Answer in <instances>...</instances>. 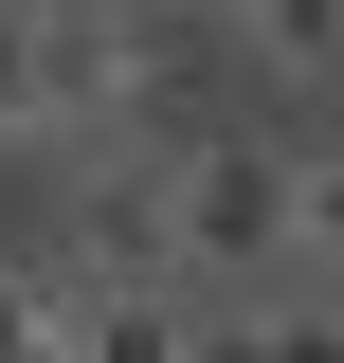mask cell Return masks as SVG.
Instances as JSON below:
<instances>
[{
    "label": "cell",
    "instance_id": "277c9868",
    "mask_svg": "<svg viewBox=\"0 0 344 363\" xmlns=\"http://www.w3.org/2000/svg\"><path fill=\"white\" fill-rule=\"evenodd\" d=\"M0 363H91V272L55 255V236L0 255Z\"/></svg>",
    "mask_w": 344,
    "mask_h": 363
},
{
    "label": "cell",
    "instance_id": "5b68a950",
    "mask_svg": "<svg viewBox=\"0 0 344 363\" xmlns=\"http://www.w3.org/2000/svg\"><path fill=\"white\" fill-rule=\"evenodd\" d=\"M217 18H236V37H254L272 73H308V91L344 73V0H217Z\"/></svg>",
    "mask_w": 344,
    "mask_h": 363
},
{
    "label": "cell",
    "instance_id": "7a4b0ae2",
    "mask_svg": "<svg viewBox=\"0 0 344 363\" xmlns=\"http://www.w3.org/2000/svg\"><path fill=\"white\" fill-rule=\"evenodd\" d=\"M55 255L91 291H181V145H73V200H55Z\"/></svg>",
    "mask_w": 344,
    "mask_h": 363
},
{
    "label": "cell",
    "instance_id": "3957f363",
    "mask_svg": "<svg viewBox=\"0 0 344 363\" xmlns=\"http://www.w3.org/2000/svg\"><path fill=\"white\" fill-rule=\"evenodd\" d=\"M200 272H290V145L272 128H200L181 145V291Z\"/></svg>",
    "mask_w": 344,
    "mask_h": 363
},
{
    "label": "cell",
    "instance_id": "6da1fadb",
    "mask_svg": "<svg viewBox=\"0 0 344 363\" xmlns=\"http://www.w3.org/2000/svg\"><path fill=\"white\" fill-rule=\"evenodd\" d=\"M164 91L145 0H0V145H109Z\"/></svg>",
    "mask_w": 344,
    "mask_h": 363
},
{
    "label": "cell",
    "instance_id": "9c48e42d",
    "mask_svg": "<svg viewBox=\"0 0 344 363\" xmlns=\"http://www.w3.org/2000/svg\"><path fill=\"white\" fill-rule=\"evenodd\" d=\"M290 363H344V291H326V309H290Z\"/></svg>",
    "mask_w": 344,
    "mask_h": 363
},
{
    "label": "cell",
    "instance_id": "8992f818",
    "mask_svg": "<svg viewBox=\"0 0 344 363\" xmlns=\"http://www.w3.org/2000/svg\"><path fill=\"white\" fill-rule=\"evenodd\" d=\"M200 345V291H91V363H181Z\"/></svg>",
    "mask_w": 344,
    "mask_h": 363
},
{
    "label": "cell",
    "instance_id": "52a82bcc",
    "mask_svg": "<svg viewBox=\"0 0 344 363\" xmlns=\"http://www.w3.org/2000/svg\"><path fill=\"white\" fill-rule=\"evenodd\" d=\"M290 255H326V272H344V128H326V145H290Z\"/></svg>",
    "mask_w": 344,
    "mask_h": 363
},
{
    "label": "cell",
    "instance_id": "ba28073f",
    "mask_svg": "<svg viewBox=\"0 0 344 363\" xmlns=\"http://www.w3.org/2000/svg\"><path fill=\"white\" fill-rule=\"evenodd\" d=\"M181 363H290V309H200V345Z\"/></svg>",
    "mask_w": 344,
    "mask_h": 363
}]
</instances>
